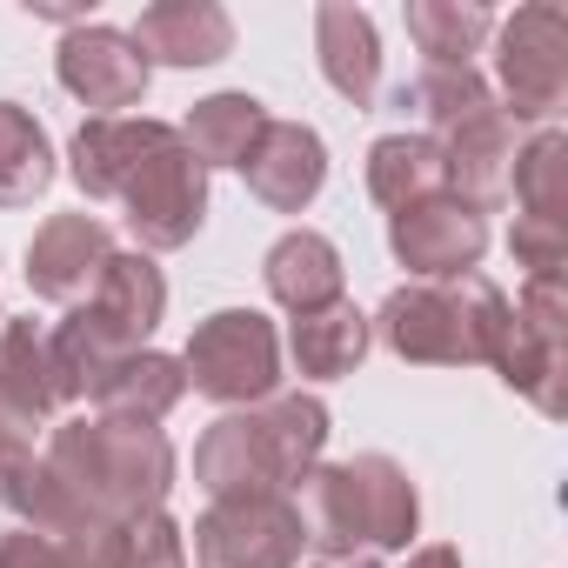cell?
<instances>
[{
  "instance_id": "cell-1",
  "label": "cell",
  "mask_w": 568,
  "mask_h": 568,
  "mask_svg": "<svg viewBox=\"0 0 568 568\" xmlns=\"http://www.w3.org/2000/svg\"><path fill=\"white\" fill-rule=\"evenodd\" d=\"M74 181L101 201L121 194L148 247H181L207 207V174L168 121H128V114L88 121L74 134Z\"/></svg>"
},
{
  "instance_id": "cell-2",
  "label": "cell",
  "mask_w": 568,
  "mask_h": 568,
  "mask_svg": "<svg viewBox=\"0 0 568 568\" xmlns=\"http://www.w3.org/2000/svg\"><path fill=\"white\" fill-rule=\"evenodd\" d=\"M382 328L395 342V355L408 362H475L495 355L508 308L488 281H462V288H402L382 308Z\"/></svg>"
},
{
  "instance_id": "cell-3",
  "label": "cell",
  "mask_w": 568,
  "mask_h": 568,
  "mask_svg": "<svg viewBox=\"0 0 568 568\" xmlns=\"http://www.w3.org/2000/svg\"><path fill=\"white\" fill-rule=\"evenodd\" d=\"M308 501H315V541H322V548H348V541H408V535H415V488H408L402 468L382 462V455L315 475Z\"/></svg>"
},
{
  "instance_id": "cell-4",
  "label": "cell",
  "mask_w": 568,
  "mask_h": 568,
  "mask_svg": "<svg viewBox=\"0 0 568 568\" xmlns=\"http://www.w3.org/2000/svg\"><path fill=\"white\" fill-rule=\"evenodd\" d=\"M322 448V408L281 402L261 422H221L201 448L207 488H267V475H295Z\"/></svg>"
},
{
  "instance_id": "cell-5",
  "label": "cell",
  "mask_w": 568,
  "mask_h": 568,
  "mask_svg": "<svg viewBox=\"0 0 568 568\" xmlns=\"http://www.w3.org/2000/svg\"><path fill=\"white\" fill-rule=\"evenodd\" d=\"M501 88L515 121H548L561 114L568 94V14L561 8H515L501 21Z\"/></svg>"
},
{
  "instance_id": "cell-6",
  "label": "cell",
  "mask_w": 568,
  "mask_h": 568,
  "mask_svg": "<svg viewBox=\"0 0 568 568\" xmlns=\"http://www.w3.org/2000/svg\"><path fill=\"white\" fill-rule=\"evenodd\" d=\"M194 388L214 402H247L274 388V328L261 315H214L187 348Z\"/></svg>"
},
{
  "instance_id": "cell-7",
  "label": "cell",
  "mask_w": 568,
  "mask_h": 568,
  "mask_svg": "<svg viewBox=\"0 0 568 568\" xmlns=\"http://www.w3.org/2000/svg\"><path fill=\"white\" fill-rule=\"evenodd\" d=\"M295 548H302V521L267 495H241V501L214 508L201 528L207 568H288Z\"/></svg>"
},
{
  "instance_id": "cell-8",
  "label": "cell",
  "mask_w": 568,
  "mask_h": 568,
  "mask_svg": "<svg viewBox=\"0 0 568 568\" xmlns=\"http://www.w3.org/2000/svg\"><path fill=\"white\" fill-rule=\"evenodd\" d=\"M61 88L81 94L88 108H101V121H114L121 108L141 101L148 88V61L121 28H74L61 41Z\"/></svg>"
},
{
  "instance_id": "cell-9",
  "label": "cell",
  "mask_w": 568,
  "mask_h": 568,
  "mask_svg": "<svg viewBox=\"0 0 568 568\" xmlns=\"http://www.w3.org/2000/svg\"><path fill=\"white\" fill-rule=\"evenodd\" d=\"M481 241H488V227L462 194H428L395 214V254L415 274H462L481 261Z\"/></svg>"
},
{
  "instance_id": "cell-10",
  "label": "cell",
  "mask_w": 568,
  "mask_h": 568,
  "mask_svg": "<svg viewBox=\"0 0 568 568\" xmlns=\"http://www.w3.org/2000/svg\"><path fill=\"white\" fill-rule=\"evenodd\" d=\"M241 174H247V187H254L267 207H288V214H295V207L315 201V187H322V174H328L322 134L302 128V121H267L261 141L247 148Z\"/></svg>"
},
{
  "instance_id": "cell-11",
  "label": "cell",
  "mask_w": 568,
  "mask_h": 568,
  "mask_svg": "<svg viewBox=\"0 0 568 568\" xmlns=\"http://www.w3.org/2000/svg\"><path fill=\"white\" fill-rule=\"evenodd\" d=\"M141 48V61H168V68H214L234 48V21L207 0H168V8H148L128 34Z\"/></svg>"
},
{
  "instance_id": "cell-12",
  "label": "cell",
  "mask_w": 568,
  "mask_h": 568,
  "mask_svg": "<svg viewBox=\"0 0 568 568\" xmlns=\"http://www.w3.org/2000/svg\"><path fill=\"white\" fill-rule=\"evenodd\" d=\"M108 261H114L108 227L88 221V214H68V221H54V227L28 247V281H34L48 302H74L88 281L108 274Z\"/></svg>"
},
{
  "instance_id": "cell-13",
  "label": "cell",
  "mask_w": 568,
  "mask_h": 568,
  "mask_svg": "<svg viewBox=\"0 0 568 568\" xmlns=\"http://www.w3.org/2000/svg\"><path fill=\"white\" fill-rule=\"evenodd\" d=\"M315 54L322 74L342 101L368 108L382 88V48H375V21L362 8H315Z\"/></svg>"
},
{
  "instance_id": "cell-14",
  "label": "cell",
  "mask_w": 568,
  "mask_h": 568,
  "mask_svg": "<svg viewBox=\"0 0 568 568\" xmlns=\"http://www.w3.org/2000/svg\"><path fill=\"white\" fill-rule=\"evenodd\" d=\"M267 288L288 308L315 315V308H328L342 295V261H335V247L322 234H288V241H274V254H267Z\"/></svg>"
},
{
  "instance_id": "cell-15",
  "label": "cell",
  "mask_w": 568,
  "mask_h": 568,
  "mask_svg": "<svg viewBox=\"0 0 568 568\" xmlns=\"http://www.w3.org/2000/svg\"><path fill=\"white\" fill-rule=\"evenodd\" d=\"M261 128H267V114H261L254 94H214V101H201L187 114L181 134H187V154L201 168H241L247 148L261 141Z\"/></svg>"
},
{
  "instance_id": "cell-16",
  "label": "cell",
  "mask_w": 568,
  "mask_h": 568,
  "mask_svg": "<svg viewBox=\"0 0 568 568\" xmlns=\"http://www.w3.org/2000/svg\"><path fill=\"white\" fill-rule=\"evenodd\" d=\"M442 181H448V161H442V148L428 134H388L368 154V187L388 207H415V201L442 194Z\"/></svg>"
},
{
  "instance_id": "cell-17",
  "label": "cell",
  "mask_w": 568,
  "mask_h": 568,
  "mask_svg": "<svg viewBox=\"0 0 568 568\" xmlns=\"http://www.w3.org/2000/svg\"><path fill=\"white\" fill-rule=\"evenodd\" d=\"M48 181H54V154H48L41 121L14 101H0V207L34 201Z\"/></svg>"
},
{
  "instance_id": "cell-18",
  "label": "cell",
  "mask_w": 568,
  "mask_h": 568,
  "mask_svg": "<svg viewBox=\"0 0 568 568\" xmlns=\"http://www.w3.org/2000/svg\"><path fill=\"white\" fill-rule=\"evenodd\" d=\"M408 34L435 68H468V54L495 34L488 8H462V0H415L408 8Z\"/></svg>"
},
{
  "instance_id": "cell-19",
  "label": "cell",
  "mask_w": 568,
  "mask_h": 568,
  "mask_svg": "<svg viewBox=\"0 0 568 568\" xmlns=\"http://www.w3.org/2000/svg\"><path fill=\"white\" fill-rule=\"evenodd\" d=\"M362 348H368V328H362V315L342 308V302L302 315V328H295V355H302L308 375H342V368L362 362Z\"/></svg>"
},
{
  "instance_id": "cell-20",
  "label": "cell",
  "mask_w": 568,
  "mask_h": 568,
  "mask_svg": "<svg viewBox=\"0 0 568 568\" xmlns=\"http://www.w3.org/2000/svg\"><path fill=\"white\" fill-rule=\"evenodd\" d=\"M408 568H462V561H455V548H422Z\"/></svg>"
},
{
  "instance_id": "cell-21",
  "label": "cell",
  "mask_w": 568,
  "mask_h": 568,
  "mask_svg": "<svg viewBox=\"0 0 568 568\" xmlns=\"http://www.w3.org/2000/svg\"><path fill=\"white\" fill-rule=\"evenodd\" d=\"M328 568H368V561H328Z\"/></svg>"
}]
</instances>
